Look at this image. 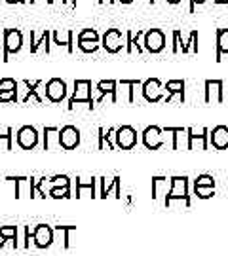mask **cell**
I'll use <instances>...</instances> for the list:
<instances>
[{
  "instance_id": "8d00e7d4",
  "label": "cell",
  "mask_w": 228,
  "mask_h": 256,
  "mask_svg": "<svg viewBox=\"0 0 228 256\" xmlns=\"http://www.w3.org/2000/svg\"><path fill=\"white\" fill-rule=\"evenodd\" d=\"M78 40H93V42H99V34L95 28H84L78 32Z\"/></svg>"
},
{
  "instance_id": "83f0119b",
  "label": "cell",
  "mask_w": 228,
  "mask_h": 256,
  "mask_svg": "<svg viewBox=\"0 0 228 256\" xmlns=\"http://www.w3.org/2000/svg\"><path fill=\"white\" fill-rule=\"evenodd\" d=\"M145 32L143 30H137V34H133L131 30H128L124 36H126V52L128 54H133L137 50V54H143V46L139 44V36H143Z\"/></svg>"
},
{
  "instance_id": "7c38bea8",
  "label": "cell",
  "mask_w": 228,
  "mask_h": 256,
  "mask_svg": "<svg viewBox=\"0 0 228 256\" xmlns=\"http://www.w3.org/2000/svg\"><path fill=\"white\" fill-rule=\"evenodd\" d=\"M80 129L74 128V126H65L59 129V146L63 150H74V148L80 144Z\"/></svg>"
},
{
  "instance_id": "b9f144b4",
  "label": "cell",
  "mask_w": 228,
  "mask_h": 256,
  "mask_svg": "<svg viewBox=\"0 0 228 256\" xmlns=\"http://www.w3.org/2000/svg\"><path fill=\"white\" fill-rule=\"evenodd\" d=\"M207 0H190V14H194V10H196V4H205Z\"/></svg>"
},
{
  "instance_id": "7bdbcfd3",
  "label": "cell",
  "mask_w": 228,
  "mask_h": 256,
  "mask_svg": "<svg viewBox=\"0 0 228 256\" xmlns=\"http://www.w3.org/2000/svg\"><path fill=\"white\" fill-rule=\"evenodd\" d=\"M4 2H8V4H23V2H27V0H4Z\"/></svg>"
},
{
  "instance_id": "5bb4252c",
  "label": "cell",
  "mask_w": 228,
  "mask_h": 256,
  "mask_svg": "<svg viewBox=\"0 0 228 256\" xmlns=\"http://www.w3.org/2000/svg\"><path fill=\"white\" fill-rule=\"evenodd\" d=\"M188 131V150H207L209 146V129L186 128Z\"/></svg>"
},
{
  "instance_id": "bcb514c9",
  "label": "cell",
  "mask_w": 228,
  "mask_h": 256,
  "mask_svg": "<svg viewBox=\"0 0 228 256\" xmlns=\"http://www.w3.org/2000/svg\"><path fill=\"white\" fill-rule=\"evenodd\" d=\"M116 2H120V4H131L133 0H116Z\"/></svg>"
},
{
  "instance_id": "836d02e7",
  "label": "cell",
  "mask_w": 228,
  "mask_h": 256,
  "mask_svg": "<svg viewBox=\"0 0 228 256\" xmlns=\"http://www.w3.org/2000/svg\"><path fill=\"white\" fill-rule=\"evenodd\" d=\"M48 182H50V188L52 186H67V188H71V176L69 174H55V176L48 178Z\"/></svg>"
},
{
  "instance_id": "2e32d148",
  "label": "cell",
  "mask_w": 228,
  "mask_h": 256,
  "mask_svg": "<svg viewBox=\"0 0 228 256\" xmlns=\"http://www.w3.org/2000/svg\"><path fill=\"white\" fill-rule=\"evenodd\" d=\"M8 180L16 182V198H33L35 176H8Z\"/></svg>"
},
{
  "instance_id": "74e56055",
  "label": "cell",
  "mask_w": 228,
  "mask_h": 256,
  "mask_svg": "<svg viewBox=\"0 0 228 256\" xmlns=\"http://www.w3.org/2000/svg\"><path fill=\"white\" fill-rule=\"evenodd\" d=\"M19 82H16L14 78H2L0 80V92H10V90H18Z\"/></svg>"
},
{
  "instance_id": "277c9868",
  "label": "cell",
  "mask_w": 228,
  "mask_h": 256,
  "mask_svg": "<svg viewBox=\"0 0 228 256\" xmlns=\"http://www.w3.org/2000/svg\"><path fill=\"white\" fill-rule=\"evenodd\" d=\"M23 48V32L19 28H6L4 30V57L2 61H8L12 54H18Z\"/></svg>"
},
{
  "instance_id": "7402d4cb",
  "label": "cell",
  "mask_w": 228,
  "mask_h": 256,
  "mask_svg": "<svg viewBox=\"0 0 228 256\" xmlns=\"http://www.w3.org/2000/svg\"><path fill=\"white\" fill-rule=\"evenodd\" d=\"M165 92H167V95L164 97L165 104L173 99V95L181 97V104H182L184 102V92H186V82L184 80H169V82L165 84Z\"/></svg>"
},
{
  "instance_id": "9a60e30c",
  "label": "cell",
  "mask_w": 228,
  "mask_h": 256,
  "mask_svg": "<svg viewBox=\"0 0 228 256\" xmlns=\"http://www.w3.org/2000/svg\"><path fill=\"white\" fill-rule=\"evenodd\" d=\"M203 99L207 104L211 102H222L224 101V84L222 80H205L203 84Z\"/></svg>"
},
{
  "instance_id": "ffe728a7",
  "label": "cell",
  "mask_w": 228,
  "mask_h": 256,
  "mask_svg": "<svg viewBox=\"0 0 228 256\" xmlns=\"http://www.w3.org/2000/svg\"><path fill=\"white\" fill-rule=\"evenodd\" d=\"M97 92H99L97 102L103 101L105 95H110V101L112 102H118V82H114V80H101L97 84Z\"/></svg>"
},
{
  "instance_id": "484cf974",
  "label": "cell",
  "mask_w": 228,
  "mask_h": 256,
  "mask_svg": "<svg viewBox=\"0 0 228 256\" xmlns=\"http://www.w3.org/2000/svg\"><path fill=\"white\" fill-rule=\"evenodd\" d=\"M114 129L116 128H110L109 131H105L103 128L97 129V135H99V144H97V148L99 150H105V148H109V150H114Z\"/></svg>"
},
{
  "instance_id": "4fadbf2b",
  "label": "cell",
  "mask_w": 228,
  "mask_h": 256,
  "mask_svg": "<svg viewBox=\"0 0 228 256\" xmlns=\"http://www.w3.org/2000/svg\"><path fill=\"white\" fill-rule=\"evenodd\" d=\"M46 99L50 102H61L67 99V84L61 78H52L46 84Z\"/></svg>"
},
{
  "instance_id": "f35d334b",
  "label": "cell",
  "mask_w": 228,
  "mask_h": 256,
  "mask_svg": "<svg viewBox=\"0 0 228 256\" xmlns=\"http://www.w3.org/2000/svg\"><path fill=\"white\" fill-rule=\"evenodd\" d=\"M194 186H215V178L211 174H200L194 180Z\"/></svg>"
},
{
  "instance_id": "30bf717a",
  "label": "cell",
  "mask_w": 228,
  "mask_h": 256,
  "mask_svg": "<svg viewBox=\"0 0 228 256\" xmlns=\"http://www.w3.org/2000/svg\"><path fill=\"white\" fill-rule=\"evenodd\" d=\"M141 140H143L145 148H148V150H160L165 144L164 131H162V128H158V126H148L141 133Z\"/></svg>"
},
{
  "instance_id": "d4e9b609",
  "label": "cell",
  "mask_w": 228,
  "mask_h": 256,
  "mask_svg": "<svg viewBox=\"0 0 228 256\" xmlns=\"http://www.w3.org/2000/svg\"><path fill=\"white\" fill-rule=\"evenodd\" d=\"M215 38H217V42H215V48H217L215 61H220V57L228 54V28H217Z\"/></svg>"
},
{
  "instance_id": "ac0fdd59",
  "label": "cell",
  "mask_w": 228,
  "mask_h": 256,
  "mask_svg": "<svg viewBox=\"0 0 228 256\" xmlns=\"http://www.w3.org/2000/svg\"><path fill=\"white\" fill-rule=\"evenodd\" d=\"M209 144L215 150L228 148V126H217L209 131Z\"/></svg>"
},
{
  "instance_id": "603a6c76",
  "label": "cell",
  "mask_w": 228,
  "mask_h": 256,
  "mask_svg": "<svg viewBox=\"0 0 228 256\" xmlns=\"http://www.w3.org/2000/svg\"><path fill=\"white\" fill-rule=\"evenodd\" d=\"M21 86H25L27 90H25V97H21L19 101L21 102H29L31 99H35L38 104H42L44 99H42V95L38 93V88H42V80H35V82H29V80H23Z\"/></svg>"
},
{
  "instance_id": "d6986e66",
  "label": "cell",
  "mask_w": 228,
  "mask_h": 256,
  "mask_svg": "<svg viewBox=\"0 0 228 256\" xmlns=\"http://www.w3.org/2000/svg\"><path fill=\"white\" fill-rule=\"evenodd\" d=\"M169 190H171V178L152 176V200H165Z\"/></svg>"
},
{
  "instance_id": "ab89813d",
  "label": "cell",
  "mask_w": 228,
  "mask_h": 256,
  "mask_svg": "<svg viewBox=\"0 0 228 256\" xmlns=\"http://www.w3.org/2000/svg\"><path fill=\"white\" fill-rule=\"evenodd\" d=\"M12 101H18V90L0 92V102H12Z\"/></svg>"
},
{
  "instance_id": "e575fe53",
  "label": "cell",
  "mask_w": 228,
  "mask_h": 256,
  "mask_svg": "<svg viewBox=\"0 0 228 256\" xmlns=\"http://www.w3.org/2000/svg\"><path fill=\"white\" fill-rule=\"evenodd\" d=\"M194 194L200 200H209L215 196V186H194Z\"/></svg>"
},
{
  "instance_id": "3957f363",
  "label": "cell",
  "mask_w": 228,
  "mask_h": 256,
  "mask_svg": "<svg viewBox=\"0 0 228 256\" xmlns=\"http://www.w3.org/2000/svg\"><path fill=\"white\" fill-rule=\"evenodd\" d=\"M137 144V131L131 126H120L114 129V146L120 150H133Z\"/></svg>"
},
{
  "instance_id": "5b68a950",
  "label": "cell",
  "mask_w": 228,
  "mask_h": 256,
  "mask_svg": "<svg viewBox=\"0 0 228 256\" xmlns=\"http://www.w3.org/2000/svg\"><path fill=\"white\" fill-rule=\"evenodd\" d=\"M55 241V232L50 224H37L33 228V245L37 248L52 247Z\"/></svg>"
},
{
  "instance_id": "d6a6232c",
  "label": "cell",
  "mask_w": 228,
  "mask_h": 256,
  "mask_svg": "<svg viewBox=\"0 0 228 256\" xmlns=\"http://www.w3.org/2000/svg\"><path fill=\"white\" fill-rule=\"evenodd\" d=\"M179 52H182V54H188V52L198 54V30H192L190 36H188V42L182 44V48L179 50Z\"/></svg>"
},
{
  "instance_id": "f6af8a7d",
  "label": "cell",
  "mask_w": 228,
  "mask_h": 256,
  "mask_svg": "<svg viewBox=\"0 0 228 256\" xmlns=\"http://www.w3.org/2000/svg\"><path fill=\"white\" fill-rule=\"evenodd\" d=\"M215 4H219V6H222V4H228V0H215Z\"/></svg>"
},
{
  "instance_id": "f1b7e54d",
  "label": "cell",
  "mask_w": 228,
  "mask_h": 256,
  "mask_svg": "<svg viewBox=\"0 0 228 256\" xmlns=\"http://www.w3.org/2000/svg\"><path fill=\"white\" fill-rule=\"evenodd\" d=\"M52 38H54V44L55 46H65L67 48V52L69 54H73L74 52V48H73V38H74V32L73 30H67V34H65V38H61V34L57 32V30H54L52 32Z\"/></svg>"
},
{
  "instance_id": "9c48e42d",
  "label": "cell",
  "mask_w": 228,
  "mask_h": 256,
  "mask_svg": "<svg viewBox=\"0 0 228 256\" xmlns=\"http://www.w3.org/2000/svg\"><path fill=\"white\" fill-rule=\"evenodd\" d=\"M16 140H18L19 148H23V150H33V148L38 146L40 135H38L37 128H33V126H23V128L18 129Z\"/></svg>"
},
{
  "instance_id": "ee69618b",
  "label": "cell",
  "mask_w": 228,
  "mask_h": 256,
  "mask_svg": "<svg viewBox=\"0 0 228 256\" xmlns=\"http://www.w3.org/2000/svg\"><path fill=\"white\" fill-rule=\"evenodd\" d=\"M167 4H171V6H177V4H181L182 0H165Z\"/></svg>"
},
{
  "instance_id": "60d3db41",
  "label": "cell",
  "mask_w": 228,
  "mask_h": 256,
  "mask_svg": "<svg viewBox=\"0 0 228 256\" xmlns=\"http://www.w3.org/2000/svg\"><path fill=\"white\" fill-rule=\"evenodd\" d=\"M179 48H181V30L177 28V30H173V46H171V52L179 54Z\"/></svg>"
},
{
  "instance_id": "cb8c5ba5",
  "label": "cell",
  "mask_w": 228,
  "mask_h": 256,
  "mask_svg": "<svg viewBox=\"0 0 228 256\" xmlns=\"http://www.w3.org/2000/svg\"><path fill=\"white\" fill-rule=\"evenodd\" d=\"M50 38H52V30L50 28H46L44 32H42V36L37 38V30H31V54H37L40 46L46 48V54H50Z\"/></svg>"
},
{
  "instance_id": "8fae6325",
  "label": "cell",
  "mask_w": 228,
  "mask_h": 256,
  "mask_svg": "<svg viewBox=\"0 0 228 256\" xmlns=\"http://www.w3.org/2000/svg\"><path fill=\"white\" fill-rule=\"evenodd\" d=\"M120 176H112V178H107V176H101L97 178V182H99V192H97V198H103V200H107V198H116L120 200L122 198V192H120Z\"/></svg>"
},
{
  "instance_id": "d590c367",
  "label": "cell",
  "mask_w": 228,
  "mask_h": 256,
  "mask_svg": "<svg viewBox=\"0 0 228 256\" xmlns=\"http://www.w3.org/2000/svg\"><path fill=\"white\" fill-rule=\"evenodd\" d=\"M78 48L84 54H95L99 50V42H93V40H78Z\"/></svg>"
},
{
  "instance_id": "7a4b0ae2",
  "label": "cell",
  "mask_w": 228,
  "mask_h": 256,
  "mask_svg": "<svg viewBox=\"0 0 228 256\" xmlns=\"http://www.w3.org/2000/svg\"><path fill=\"white\" fill-rule=\"evenodd\" d=\"M76 102H86L88 108H93V97H91V82L90 80H74L73 95L69 99V110L76 106Z\"/></svg>"
},
{
  "instance_id": "e0dca14e",
  "label": "cell",
  "mask_w": 228,
  "mask_h": 256,
  "mask_svg": "<svg viewBox=\"0 0 228 256\" xmlns=\"http://www.w3.org/2000/svg\"><path fill=\"white\" fill-rule=\"evenodd\" d=\"M97 178L76 176V198H97Z\"/></svg>"
},
{
  "instance_id": "4316f807",
  "label": "cell",
  "mask_w": 228,
  "mask_h": 256,
  "mask_svg": "<svg viewBox=\"0 0 228 256\" xmlns=\"http://www.w3.org/2000/svg\"><path fill=\"white\" fill-rule=\"evenodd\" d=\"M59 146V128H44V150H52Z\"/></svg>"
},
{
  "instance_id": "52a82bcc",
  "label": "cell",
  "mask_w": 228,
  "mask_h": 256,
  "mask_svg": "<svg viewBox=\"0 0 228 256\" xmlns=\"http://www.w3.org/2000/svg\"><path fill=\"white\" fill-rule=\"evenodd\" d=\"M143 50L150 52V54H162L165 50V34L160 28H148L145 32V42H143Z\"/></svg>"
},
{
  "instance_id": "ba28073f",
  "label": "cell",
  "mask_w": 228,
  "mask_h": 256,
  "mask_svg": "<svg viewBox=\"0 0 228 256\" xmlns=\"http://www.w3.org/2000/svg\"><path fill=\"white\" fill-rule=\"evenodd\" d=\"M141 92H143V97H145V101L148 102H160L164 101V86L162 82L158 80V78H148L145 82L141 84Z\"/></svg>"
},
{
  "instance_id": "1f68e13d",
  "label": "cell",
  "mask_w": 228,
  "mask_h": 256,
  "mask_svg": "<svg viewBox=\"0 0 228 256\" xmlns=\"http://www.w3.org/2000/svg\"><path fill=\"white\" fill-rule=\"evenodd\" d=\"M12 140H14V129H0V150H12Z\"/></svg>"
},
{
  "instance_id": "f546056e",
  "label": "cell",
  "mask_w": 228,
  "mask_h": 256,
  "mask_svg": "<svg viewBox=\"0 0 228 256\" xmlns=\"http://www.w3.org/2000/svg\"><path fill=\"white\" fill-rule=\"evenodd\" d=\"M18 234H19L18 226H0V239L4 243L10 241L14 248H18Z\"/></svg>"
},
{
  "instance_id": "8992f818",
  "label": "cell",
  "mask_w": 228,
  "mask_h": 256,
  "mask_svg": "<svg viewBox=\"0 0 228 256\" xmlns=\"http://www.w3.org/2000/svg\"><path fill=\"white\" fill-rule=\"evenodd\" d=\"M124 44H126V36L122 34L120 28H107V32L101 38V46L109 54H118Z\"/></svg>"
},
{
  "instance_id": "6da1fadb",
  "label": "cell",
  "mask_w": 228,
  "mask_h": 256,
  "mask_svg": "<svg viewBox=\"0 0 228 256\" xmlns=\"http://www.w3.org/2000/svg\"><path fill=\"white\" fill-rule=\"evenodd\" d=\"M165 207H190V190H188V176L175 174L171 176V190L164 200Z\"/></svg>"
},
{
  "instance_id": "4dcf8cb0",
  "label": "cell",
  "mask_w": 228,
  "mask_h": 256,
  "mask_svg": "<svg viewBox=\"0 0 228 256\" xmlns=\"http://www.w3.org/2000/svg\"><path fill=\"white\" fill-rule=\"evenodd\" d=\"M48 198H52V200H67V198H73V196H71V188H67V186H52L48 190Z\"/></svg>"
},
{
  "instance_id": "44dd1931",
  "label": "cell",
  "mask_w": 228,
  "mask_h": 256,
  "mask_svg": "<svg viewBox=\"0 0 228 256\" xmlns=\"http://www.w3.org/2000/svg\"><path fill=\"white\" fill-rule=\"evenodd\" d=\"M164 133H173V150H188V131L184 128H164Z\"/></svg>"
},
{
  "instance_id": "7dc6e473",
  "label": "cell",
  "mask_w": 228,
  "mask_h": 256,
  "mask_svg": "<svg viewBox=\"0 0 228 256\" xmlns=\"http://www.w3.org/2000/svg\"><path fill=\"white\" fill-rule=\"evenodd\" d=\"M46 2H48V4H54L55 0H46ZM63 2H67V0H63Z\"/></svg>"
}]
</instances>
